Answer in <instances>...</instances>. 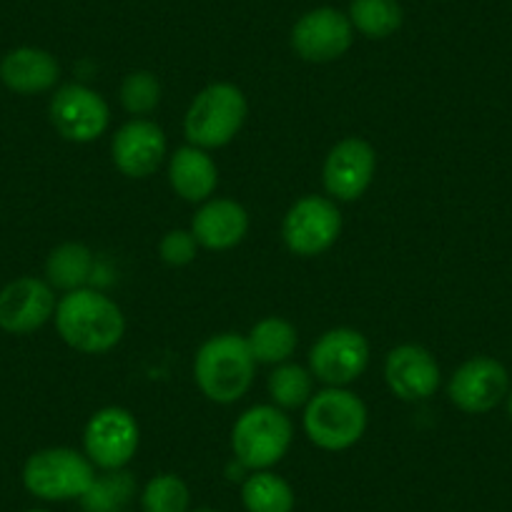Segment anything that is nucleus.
I'll list each match as a JSON object with an SVG mask.
<instances>
[{
	"mask_svg": "<svg viewBox=\"0 0 512 512\" xmlns=\"http://www.w3.org/2000/svg\"><path fill=\"white\" fill-rule=\"evenodd\" d=\"M377 174V151L359 136H347L329 149L322 166V184L329 199L352 204L362 199Z\"/></svg>",
	"mask_w": 512,
	"mask_h": 512,
	"instance_id": "obj_12",
	"label": "nucleus"
},
{
	"mask_svg": "<svg viewBox=\"0 0 512 512\" xmlns=\"http://www.w3.org/2000/svg\"><path fill=\"white\" fill-rule=\"evenodd\" d=\"M294 425L277 405H254L236 417L231 427V452L244 470H272L287 457Z\"/></svg>",
	"mask_w": 512,
	"mask_h": 512,
	"instance_id": "obj_5",
	"label": "nucleus"
},
{
	"mask_svg": "<svg viewBox=\"0 0 512 512\" xmlns=\"http://www.w3.org/2000/svg\"><path fill=\"white\" fill-rule=\"evenodd\" d=\"M307 367L322 387H349L369 367L367 337L352 327L327 329L309 349Z\"/></svg>",
	"mask_w": 512,
	"mask_h": 512,
	"instance_id": "obj_10",
	"label": "nucleus"
},
{
	"mask_svg": "<svg viewBox=\"0 0 512 512\" xmlns=\"http://www.w3.org/2000/svg\"><path fill=\"white\" fill-rule=\"evenodd\" d=\"M342 236V211L329 196L307 194L294 201L282 221L284 246L294 256H319Z\"/></svg>",
	"mask_w": 512,
	"mask_h": 512,
	"instance_id": "obj_8",
	"label": "nucleus"
},
{
	"mask_svg": "<svg viewBox=\"0 0 512 512\" xmlns=\"http://www.w3.org/2000/svg\"><path fill=\"white\" fill-rule=\"evenodd\" d=\"M384 382L397 400L422 402L440 390L442 369L422 344H397L384 357Z\"/></svg>",
	"mask_w": 512,
	"mask_h": 512,
	"instance_id": "obj_15",
	"label": "nucleus"
},
{
	"mask_svg": "<svg viewBox=\"0 0 512 512\" xmlns=\"http://www.w3.org/2000/svg\"><path fill=\"white\" fill-rule=\"evenodd\" d=\"M141 445V427L126 407H101L83 427V455L96 470H126Z\"/></svg>",
	"mask_w": 512,
	"mask_h": 512,
	"instance_id": "obj_7",
	"label": "nucleus"
},
{
	"mask_svg": "<svg viewBox=\"0 0 512 512\" xmlns=\"http://www.w3.org/2000/svg\"><path fill=\"white\" fill-rule=\"evenodd\" d=\"M199 241L194 239L191 229H171L159 241V259L166 267H189L199 256Z\"/></svg>",
	"mask_w": 512,
	"mask_h": 512,
	"instance_id": "obj_28",
	"label": "nucleus"
},
{
	"mask_svg": "<svg viewBox=\"0 0 512 512\" xmlns=\"http://www.w3.org/2000/svg\"><path fill=\"white\" fill-rule=\"evenodd\" d=\"M314 387H317V379L309 372V367L297 362H284L272 367L267 377V392L272 405H277L279 410H304L307 402L314 397Z\"/></svg>",
	"mask_w": 512,
	"mask_h": 512,
	"instance_id": "obj_22",
	"label": "nucleus"
},
{
	"mask_svg": "<svg viewBox=\"0 0 512 512\" xmlns=\"http://www.w3.org/2000/svg\"><path fill=\"white\" fill-rule=\"evenodd\" d=\"M53 322L63 344L81 354L111 352L126 334L123 309L111 297L91 287L63 294L56 304Z\"/></svg>",
	"mask_w": 512,
	"mask_h": 512,
	"instance_id": "obj_1",
	"label": "nucleus"
},
{
	"mask_svg": "<svg viewBox=\"0 0 512 512\" xmlns=\"http://www.w3.org/2000/svg\"><path fill=\"white\" fill-rule=\"evenodd\" d=\"M61 81V63L46 48L18 46L0 58V83L18 96L48 93Z\"/></svg>",
	"mask_w": 512,
	"mask_h": 512,
	"instance_id": "obj_18",
	"label": "nucleus"
},
{
	"mask_svg": "<svg viewBox=\"0 0 512 512\" xmlns=\"http://www.w3.org/2000/svg\"><path fill=\"white\" fill-rule=\"evenodd\" d=\"M48 118L61 139L71 144H93L111 126V108L96 88L66 83L53 91Z\"/></svg>",
	"mask_w": 512,
	"mask_h": 512,
	"instance_id": "obj_9",
	"label": "nucleus"
},
{
	"mask_svg": "<svg viewBox=\"0 0 512 512\" xmlns=\"http://www.w3.org/2000/svg\"><path fill=\"white\" fill-rule=\"evenodd\" d=\"M56 289L38 277H18L0 289V329L33 334L56 314Z\"/></svg>",
	"mask_w": 512,
	"mask_h": 512,
	"instance_id": "obj_16",
	"label": "nucleus"
},
{
	"mask_svg": "<svg viewBox=\"0 0 512 512\" xmlns=\"http://www.w3.org/2000/svg\"><path fill=\"white\" fill-rule=\"evenodd\" d=\"M244 339L256 364L277 367V364L292 362L299 344V332L289 319L264 317L249 329V334H244Z\"/></svg>",
	"mask_w": 512,
	"mask_h": 512,
	"instance_id": "obj_21",
	"label": "nucleus"
},
{
	"mask_svg": "<svg viewBox=\"0 0 512 512\" xmlns=\"http://www.w3.org/2000/svg\"><path fill=\"white\" fill-rule=\"evenodd\" d=\"M161 93L164 91H161V81L156 78V73L139 68V71L123 76L121 86H118V101L131 118H149L159 108Z\"/></svg>",
	"mask_w": 512,
	"mask_h": 512,
	"instance_id": "obj_26",
	"label": "nucleus"
},
{
	"mask_svg": "<svg viewBox=\"0 0 512 512\" xmlns=\"http://www.w3.org/2000/svg\"><path fill=\"white\" fill-rule=\"evenodd\" d=\"M26 512H51V510H38V507H36V510H26Z\"/></svg>",
	"mask_w": 512,
	"mask_h": 512,
	"instance_id": "obj_30",
	"label": "nucleus"
},
{
	"mask_svg": "<svg viewBox=\"0 0 512 512\" xmlns=\"http://www.w3.org/2000/svg\"><path fill=\"white\" fill-rule=\"evenodd\" d=\"M194 512H219V510H194Z\"/></svg>",
	"mask_w": 512,
	"mask_h": 512,
	"instance_id": "obj_31",
	"label": "nucleus"
},
{
	"mask_svg": "<svg viewBox=\"0 0 512 512\" xmlns=\"http://www.w3.org/2000/svg\"><path fill=\"white\" fill-rule=\"evenodd\" d=\"M136 497V477L128 470H103L83 492V512H123Z\"/></svg>",
	"mask_w": 512,
	"mask_h": 512,
	"instance_id": "obj_25",
	"label": "nucleus"
},
{
	"mask_svg": "<svg viewBox=\"0 0 512 512\" xmlns=\"http://www.w3.org/2000/svg\"><path fill=\"white\" fill-rule=\"evenodd\" d=\"M96 467L73 447H43L23 465V485L33 497L46 502L81 500L91 487Z\"/></svg>",
	"mask_w": 512,
	"mask_h": 512,
	"instance_id": "obj_6",
	"label": "nucleus"
},
{
	"mask_svg": "<svg viewBox=\"0 0 512 512\" xmlns=\"http://www.w3.org/2000/svg\"><path fill=\"white\" fill-rule=\"evenodd\" d=\"M169 159L166 131L151 118H131L111 139V161L126 179H149Z\"/></svg>",
	"mask_w": 512,
	"mask_h": 512,
	"instance_id": "obj_14",
	"label": "nucleus"
},
{
	"mask_svg": "<svg viewBox=\"0 0 512 512\" xmlns=\"http://www.w3.org/2000/svg\"><path fill=\"white\" fill-rule=\"evenodd\" d=\"M347 16L354 33H362L369 41L392 38L405 23L400 0H352Z\"/></svg>",
	"mask_w": 512,
	"mask_h": 512,
	"instance_id": "obj_23",
	"label": "nucleus"
},
{
	"mask_svg": "<svg viewBox=\"0 0 512 512\" xmlns=\"http://www.w3.org/2000/svg\"><path fill=\"white\" fill-rule=\"evenodd\" d=\"M241 502L246 512H294L297 497L292 485L272 470L249 472L241 485Z\"/></svg>",
	"mask_w": 512,
	"mask_h": 512,
	"instance_id": "obj_24",
	"label": "nucleus"
},
{
	"mask_svg": "<svg viewBox=\"0 0 512 512\" xmlns=\"http://www.w3.org/2000/svg\"><path fill=\"white\" fill-rule=\"evenodd\" d=\"M249 101L236 83L216 81L191 98L184 113L186 144L204 151L224 149L244 128Z\"/></svg>",
	"mask_w": 512,
	"mask_h": 512,
	"instance_id": "obj_3",
	"label": "nucleus"
},
{
	"mask_svg": "<svg viewBox=\"0 0 512 512\" xmlns=\"http://www.w3.org/2000/svg\"><path fill=\"white\" fill-rule=\"evenodd\" d=\"M507 415H510V420H512V390L510 392H507Z\"/></svg>",
	"mask_w": 512,
	"mask_h": 512,
	"instance_id": "obj_29",
	"label": "nucleus"
},
{
	"mask_svg": "<svg viewBox=\"0 0 512 512\" xmlns=\"http://www.w3.org/2000/svg\"><path fill=\"white\" fill-rule=\"evenodd\" d=\"M256 367L244 334L221 332L196 349L194 382L214 405H236L251 390Z\"/></svg>",
	"mask_w": 512,
	"mask_h": 512,
	"instance_id": "obj_2",
	"label": "nucleus"
},
{
	"mask_svg": "<svg viewBox=\"0 0 512 512\" xmlns=\"http://www.w3.org/2000/svg\"><path fill=\"white\" fill-rule=\"evenodd\" d=\"M510 374L495 357L477 354L465 359L447 382V397L465 415H485L507 400Z\"/></svg>",
	"mask_w": 512,
	"mask_h": 512,
	"instance_id": "obj_11",
	"label": "nucleus"
},
{
	"mask_svg": "<svg viewBox=\"0 0 512 512\" xmlns=\"http://www.w3.org/2000/svg\"><path fill=\"white\" fill-rule=\"evenodd\" d=\"M249 226V211L239 201L211 196L209 201L199 204L189 229L201 249L229 251L246 239Z\"/></svg>",
	"mask_w": 512,
	"mask_h": 512,
	"instance_id": "obj_17",
	"label": "nucleus"
},
{
	"mask_svg": "<svg viewBox=\"0 0 512 512\" xmlns=\"http://www.w3.org/2000/svg\"><path fill=\"white\" fill-rule=\"evenodd\" d=\"M302 415L304 435L324 452H344L357 445L369 425L367 405L349 387H322Z\"/></svg>",
	"mask_w": 512,
	"mask_h": 512,
	"instance_id": "obj_4",
	"label": "nucleus"
},
{
	"mask_svg": "<svg viewBox=\"0 0 512 512\" xmlns=\"http://www.w3.org/2000/svg\"><path fill=\"white\" fill-rule=\"evenodd\" d=\"M96 259L93 251L81 241H63L56 249H51L46 259V282L56 292H78V289L91 287Z\"/></svg>",
	"mask_w": 512,
	"mask_h": 512,
	"instance_id": "obj_20",
	"label": "nucleus"
},
{
	"mask_svg": "<svg viewBox=\"0 0 512 512\" xmlns=\"http://www.w3.org/2000/svg\"><path fill=\"white\" fill-rule=\"evenodd\" d=\"M166 176L174 194L196 206L209 201L219 186V166L214 156L191 144L179 146L174 154H169Z\"/></svg>",
	"mask_w": 512,
	"mask_h": 512,
	"instance_id": "obj_19",
	"label": "nucleus"
},
{
	"mask_svg": "<svg viewBox=\"0 0 512 512\" xmlns=\"http://www.w3.org/2000/svg\"><path fill=\"white\" fill-rule=\"evenodd\" d=\"M189 485L174 472H161L151 477L141 490V510L144 512H189Z\"/></svg>",
	"mask_w": 512,
	"mask_h": 512,
	"instance_id": "obj_27",
	"label": "nucleus"
},
{
	"mask_svg": "<svg viewBox=\"0 0 512 512\" xmlns=\"http://www.w3.org/2000/svg\"><path fill=\"white\" fill-rule=\"evenodd\" d=\"M289 43L302 61L332 63L347 56L354 43V28L347 13L322 6L307 11L294 23Z\"/></svg>",
	"mask_w": 512,
	"mask_h": 512,
	"instance_id": "obj_13",
	"label": "nucleus"
}]
</instances>
